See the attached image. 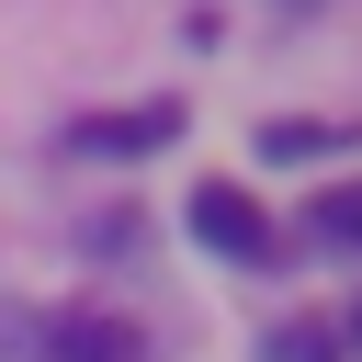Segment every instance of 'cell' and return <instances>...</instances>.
Wrapping results in <instances>:
<instances>
[{"label":"cell","instance_id":"cell-5","mask_svg":"<svg viewBox=\"0 0 362 362\" xmlns=\"http://www.w3.org/2000/svg\"><path fill=\"white\" fill-rule=\"evenodd\" d=\"M317 238L362 249V181H328V192H317Z\"/></svg>","mask_w":362,"mask_h":362},{"label":"cell","instance_id":"cell-6","mask_svg":"<svg viewBox=\"0 0 362 362\" xmlns=\"http://www.w3.org/2000/svg\"><path fill=\"white\" fill-rule=\"evenodd\" d=\"M283 362H339V351H328V328H283Z\"/></svg>","mask_w":362,"mask_h":362},{"label":"cell","instance_id":"cell-1","mask_svg":"<svg viewBox=\"0 0 362 362\" xmlns=\"http://www.w3.org/2000/svg\"><path fill=\"white\" fill-rule=\"evenodd\" d=\"M192 238H204L215 260H272V215H260L238 181H204V192H192Z\"/></svg>","mask_w":362,"mask_h":362},{"label":"cell","instance_id":"cell-4","mask_svg":"<svg viewBox=\"0 0 362 362\" xmlns=\"http://www.w3.org/2000/svg\"><path fill=\"white\" fill-rule=\"evenodd\" d=\"M351 124H260V158H339Z\"/></svg>","mask_w":362,"mask_h":362},{"label":"cell","instance_id":"cell-3","mask_svg":"<svg viewBox=\"0 0 362 362\" xmlns=\"http://www.w3.org/2000/svg\"><path fill=\"white\" fill-rule=\"evenodd\" d=\"M181 136V102H136V113H90L79 124V158H147Z\"/></svg>","mask_w":362,"mask_h":362},{"label":"cell","instance_id":"cell-2","mask_svg":"<svg viewBox=\"0 0 362 362\" xmlns=\"http://www.w3.org/2000/svg\"><path fill=\"white\" fill-rule=\"evenodd\" d=\"M23 362H147V339L124 317H34Z\"/></svg>","mask_w":362,"mask_h":362}]
</instances>
